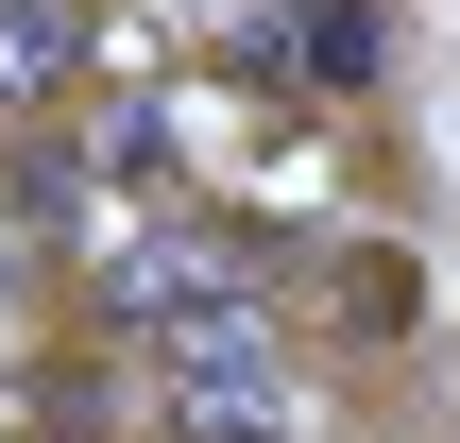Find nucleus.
<instances>
[{
  "label": "nucleus",
  "mask_w": 460,
  "mask_h": 443,
  "mask_svg": "<svg viewBox=\"0 0 460 443\" xmlns=\"http://www.w3.org/2000/svg\"><path fill=\"white\" fill-rule=\"evenodd\" d=\"M154 410H171V443H307V376L273 324H222V341L154 359Z\"/></svg>",
  "instance_id": "1"
}]
</instances>
